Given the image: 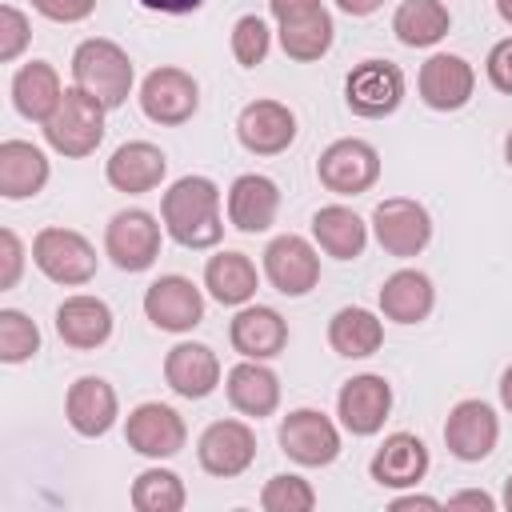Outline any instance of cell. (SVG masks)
<instances>
[{"label": "cell", "instance_id": "cell-1", "mask_svg": "<svg viewBox=\"0 0 512 512\" xmlns=\"http://www.w3.org/2000/svg\"><path fill=\"white\" fill-rule=\"evenodd\" d=\"M164 228L184 248H212L224 236L220 224V188L208 176H184L176 180L160 200Z\"/></svg>", "mask_w": 512, "mask_h": 512}, {"label": "cell", "instance_id": "cell-2", "mask_svg": "<svg viewBox=\"0 0 512 512\" xmlns=\"http://www.w3.org/2000/svg\"><path fill=\"white\" fill-rule=\"evenodd\" d=\"M72 84L96 96L104 108H120L132 92V60L112 40H84L72 52Z\"/></svg>", "mask_w": 512, "mask_h": 512}, {"label": "cell", "instance_id": "cell-3", "mask_svg": "<svg viewBox=\"0 0 512 512\" xmlns=\"http://www.w3.org/2000/svg\"><path fill=\"white\" fill-rule=\"evenodd\" d=\"M104 104L96 96H88L84 88H64L56 112L44 120V140L60 152V156H88L96 152V144L104 140Z\"/></svg>", "mask_w": 512, "mask_h": 512}, {"label": "cell", "instance_id": "cell-4", "mask_svg": "<svg viewBox=\"0 0 512 512\" xmlns=\"http://www.w3.org/2000/svg\"><path fill=\"white\" fill-rule=\"evenodd\" d=\"M268 8L292 60H320L332 48V16L320 0H268Z\"/></svg>", "mask_w": 512, "mask_h": 512}, {"label": "cell", "instance_id": "cell-5", "mask_svg": "<svg viewBox=\"0 0 512 512\" xmlns=\"http://www.w3.org/2000/svg\"><path fill=\"white\" fill-rule=\"evenodd\" d=\"M316 176L328 192L336 196H356V192H368L380 176V152L368 144V140H336L320 152L316 160Z\"/></svg>", "mask_w": 512, "mask_h": 512}, {"label": "cell", "instance_id": "cell-6", "mask_svg": "<svg viewBox=\"0 0 512 512\" xmlns=\"http://www.w3.org/2000/svg\"><path fill=\"white\" fill-rule=\"evenodd\" d=\"M36 268L56 284H88L96 276V248L72 228H44L32 240Z\"/></svg>", "mask_w": 512, "mask_h": 512}, {"label": "cell", "instance_id": "cell-7", "mask_svg": "<svg viewBox=\"0 0 512 512\" xmlns=\"http://www.w3.org/2000/svg\"><path fill=\"white\" fill-rule=\"evenodd\" d=\"M344 100L364 120L392 116L400 108V100H404V72L392 60H364V64H356L348 72Z\"/></svg>", "mask_w": 512, "mask_h": 512}, {"label": "cell", "instance_id": "cell-8", "mask_svg": "<svg viewBox=\"0 0 512 512\" xmlns=\"http://www.w3.org/2000/svg\"><path fill=\"white\" fill-rule=\"evenodd\" d=\"M372 232L380 240V248L388 256H416L424 252V244L432 240V216L424 204L408 200V196H392V200H380L376 212H372Z\"/></svg>", "mask_w": 512, "mask_h": 512}, {"label": "cell", "instance_id": "cell-9", "mask_svg": "<svg viewBox=\"0 0 512 512\" xmlns=\"http://www.w3.org/2000/svg\"><path fill=\"white\" fill-rule=\"evenodd\" d=\"M104 248L112 256V264L124 268V272L152 268V260L160 256V224H156V216L144 212V208L116 212L108 232H104Z\"/></svg>", "mask_w": 512, "mask_h": 512}, {"label": "cell", "instance_id": "cell-10", "mask_svg": "<svg viewBox=\"0 0 512 512\" xmlns=\"http://www.w3.org/2000/svg\"><path fill=\"white\" fill-rule=\"evenodd\" d=\"M280 448L304 464V468H320V464H332L340 456V432L336 424L316 412V408H296L284 416L280 424Z\"/></svg>", "mask_w": 512, "mask_h": 512}, {"label": "cell", "instance_id": "cell-11", "mask_svg": "<svg viewBox=\"0 0 512 512\" xmlns=\"http://www.w3.org/2000/svg\"><path fill=\"white\" fill-rule=\"evenodd\" d=\"M264 276L272 280L276 292H284V296H304V292H312L316 280H320V256H316V248H312L304 236L284 232V236H276V240L264 248Z\"/></svg>", "mask_w": 512, "mask_h": 512}, {"label": "cell", "instance_id": "cell-12", "mask_svg": "<svg viewBox=\"0 0 512 512\" xmlns=\"http://www.w3.org/2000/svg\"><path fill=\"white\" fill-rule=\"evenodd\" d=\"M200 104V88L184 68H156L140 84V108L156 124H184Z\"/></svg>", "mask_w": 512, "mask_h": 512}, {"label": "cell", "instance_id": "cell-13", "mask_svg": "<svg viewBox=\"0 0 512 512\" xmlns=\"http://www.w3.org/2000/svg\"><path fill=\"white\" fill-rule=\"evenodd\" d=\"M144 316L164 332H188L204 320V296L188 276H160L144 292Z\"/></svg>", "mask_w": 512, "mask_h": 512}, {"label": "cell", "instance_id": "cell-14", "mask_svg": "<svg viewBox=\"0 0 512 512\" xmlns=\"http://www.w3.org/2000/svg\"><path fill=\"white\" fill-rule=\"evenodd\" d=\"M420 100L436 112H456L472 100V88H476V72L464 56H452V52H436L420 64Z\"/></svg>", "mask_w": 512, "mask_h": 512}, {"label": "cell", "instance_id": "cell-15", "mask_svg": "<svg viewBox=\"0 0 512 512\" xmlns=\"http://www.w3.org/2000/svg\"><path fill=\"white\" fill-rule=\"evenodd\" d=\"M184 436H188L184 420L168 404H140L128 412V424H124L128 448H136L140 456H152V460L176 456L184 448Z\"/></svg>", "mask_w": 512, "mask_h": 512}, {"label": "cell", "instance_id": "cell-16", "mask_svg": "<svg viewBox=\"0 0 512 512\" xmlns=\"http://www.w3.org/2000/svg\"><path fill=\"white\" fill-rule=\"evenodd\" d=\"M196 456H200V468L212 472V476H240L252 456H256V436L244 420H216L204 428L200 444H196Z\"/></svg>", "mask_w": 512, "mask_h": 512}, {"label": "cell", "instance_id": "cell-17", "mask_svg": "<svg viewBox=\"0 0 512 512\" xmlns=\"http://www.w3.org/2000/svg\"><path fill=\"white\" fill-rule=\"evenodd\" d=\"M388 408H392V388H388L384 376H372V372L352 376L336 396V412H340V420L352 436L380 432L384 420H388Z\"/></svg>", "mask_w": 512, "mask_h": 512}, {"label": "cell", "instance_id": "cell-18", "mask_svg": "<svg viewBox=\"0 0 512 512\" xmlns=\"http://www.w3.org/2000/svg\"><path fill=\"white\" fill-rule=\"evenodd\" d=\"M496 436H500V420L496 412L484 404V400H460L452 412H448V424H444V444L456 460H484L492 448H496Z\"/></svg>", "mask_w": 512, "mask_h": 512}, {"label": "cell", "instance_id": "cell-19", "mask_svg": "<svg viewBox=\"0 0 512 512\" xmlns=\"http://www.w3.org/2000/svg\"><path fill=\"white\" fill-rule=\"evenodd\" d=\"M236 136L248 152L276 156L296 140V116L280 100H252L236 120Z\"/></svg>", "mask_w": 512, "mask_h": 512}, {"label": "cell", "instance_id": "cell-20", "mask_svg": "<svg viewBox=\"0 0 512 512\" xmlns=\"http://www.w3.org/2000/svg\"><path fill=\"white\" fill-rule=\"evenodd\" d=\"M164 380L176 396L184 400H204L208 392H216L220 384V360L208 344H176L164 356Z\"/></svg>", "mask_w": 512, "mask_h": 512}, {"label": "cell", "instance_id": "cell-21", "mask_svg": "<svg viewBox=\"0 0 512 512\" xmlns=\"http://www.w3.org/2000/svg\"><path fill=\"white\" fill-rule=\"evenodd\" d=\"M164 172H168V160H164V152H160L156 144H148V140H128V144H120V148L112 152L108 168H104L108 184H112L116 192H128V196L152 192V188L164 180Z\"/></svg>", "mask_w": 512, "mask_h": 512}, {"label": "cell", "instance_id": "cell-22", "mask_svg": "<svg viewBox=\"0 0 512 512\" xmlns=\"http://www.w3.org/2000/svg\"><path fill=\"white\" fill-rule=\"evenodd\" d=\"M368 472H372V480L384 484V488H412V484H420L424 472H428V448H424V440L412 436V432H392V436L376 448Z\"/></svg>", "mask_w": 512, "mask_h": 512}, {"label": "cell", "instance_id": "cell-23", "mask_svg": "<svg viewBox=\"0 0 512 512\" xmlns=\"http://www.w3.org/2000/svg\"><path fill=\"white\" fill-rule=\"evenodd\" d=\"M228 336H232V348H236L244 360H268V356H280V352H284V344H288V324H284V316H280L276 308L256 304V308L236 312Z\"/></svg>", "mask_w": 512, "mask_h": 512}, {"label": "cell", "instance_id": "cell-24", "mask_svg": "<svg viewBox=\"0 0 512 512\" xmlns=\"http://www.w3.org/2000/svg\"><path fill=\"white\" fill-rule=\"evenodd\" d=\"M276 208H280V188L268 176L248 172V176L232 180V188H228V220H232V228L264 232V228H272Z\"/></svg>", "mask_w": 512, "mask_h": 512}, {"label": "cell", "instance_id": "cell-25", "mask_svg": "<svg viewBox=\"0 0 512 512\" xmlns=\"http://www.w3.org/2000/svg\"><path fill=\"white\" fill-rule=\"evenodd\" d=\"M64 412L80 436H104L116 424V392L100 376H80L64 396Z\"/></svg>", "mask_w": 512, "mask_h": 512}, {"label": "cell", "instance_id": "cell-26", "mask_svg": "<svg viewBox=\"0 0 512 512\" xmlns=\"http://www.w3.org/2000/svg\"><path fill=\"white\" fill-rule=\"evenodd\" d=\"M56 332L72 348H100L112 336V312L96 296H68L56 308Z\"/></svg>", "mask_w": 512, "mask_h": 512}, {"label": "cell", "instance_id": "cell-27", "mask_svg": "<svg viewBox=\"0 0 512 512\" xmlns=\"http://www.w3.org/2000/svg\"><path fill=\"white\" fill-rule=\"evenodd\" d=\"M48 184V160L28 140H4L0 144V196L24 200L36 196Z\"/></svg>", "mask_w": 512, "mask_h": 512}, {"label": "cell", "instance_id": "cell-28", "mask_svg": "<svg viewBox=\"0 0 512 512\" xmlns=\"http://www.w3.org/2000/svg\"><path fill=\"white\" fill-rule=\"evenodd\" d=\"M432 280L416 268H400L380 284V312L396 324H420L432 312Z\"/></svg>", "mask_w": 512, "mask_h": 512}, {"label": "cell", "instance_id": "cell-29", "mask_svg": "<svg viewBox=\"0 0 512 512\" xmlns=\"http://www.w3.org/2000/svg\"><path fill=\"white\" fill-rule=\"evenodd\" d=\"M228 400L236 412L244 416H272L280 404V380L272 368H264L260 360H244L228 372Z\"/></svg>", "mask_w": 512, "mask_h": 512}, {"label": "cell", "instance_id": "cell-30", "mask_svg": "<svg viewBox=\"0 0 512 512\" xmlns=\"http://www.w3.org/2000/svg\"><path fill=\"white\" fill-rule=\"evenodd\" d=\"M312 236L332 260H356L364 252V244H368V224L352 208L328 204V208H320L312 216Z\"/></svg>", "mask_w": 512, "mask_h": 512}, {"label": "cell", "instance_id": "cell-31", "mask_svg": "<svg viewBox=\"0 0 512 512\" xmlns=\"http://www.w3.org/2000/svg\"><path fill=\"white\" fill-rule=\"evenodd\" d=\"M60 96H64L60 76H56V68L44 64V60H32V64H24V68L12 76V104H16V112L28 116V120H40V124H44V120L56 112Z\"/></svg>", "mask_w": 512, "mask_h": 512}, {"label": "cell", "instance_id": "cell-32", "mask_svg": "<svg viewBox=\"0 0 512 512\" xmlns=\"http://www.w3.org/2000/svg\"><path fill=\"white\" fill-rule=\"evenodd\" d=\"M452 28V16L440 0H404L392 16V32L400 44L408 48H428L436 40H444Z\"/></svg>", "mask_w": 512, "mask_h": 512}, {"label": "cell", "instance_id": "cell-33", "mask_svg": "<svg viewBox=\"0 0 512 512\" xmlns=\"http://www.w3.org/2000/svg\"><path fill=\"white\" fill-rule=\"evenodd\" d=\"M256 264L244 252H220L204 264V288L220 304H244L256 296Z\"/></svg>", "mask_w": 512, "mask_h": 512}, {"label": "cell", "instance_id": "cell-34", "mask_svg": "<svg viewBox=\"0 0 512 512\" xmlns=\"http://www.w3.org/2000/svg\"><path fill=\"white\" fill-rule=\"evenodd\" d=\"M328 344L348 360L372 356L384 344V324L368 308H340L328 324Z\"/></svg>", "mask_w": 512, "mask_h": 512}, {"label": "cell", "instance_id": "cell-35", "mask_svg": "<svg viewBox=\"0 0 512 512\" xmlns=\"http://www.w3.org/2000/svg\"><path fill=\"white\" fill-rule=\"evenodd\" d=\"M132 508L140 512H180L184 508V484L168 468H148L132 484Z\"/></svg>", "mask_w": 512, "mask_h": 512}, {"label": "cell", "instance_id": "cell-36", "mask_svg": "<svg viewBox=\"0 0 512 512\" xmlns=\"http://www.w3.org/2000/svg\"><path fill=\"white\" fill-rule=\"evenodd\" d=\"M36 348H40V328L24 312L4 308L0 312V360L4 364H20V360L36 356Z\"/></svg>", "mask_w": 512, "mask_h": 512}, {"label": "cell", "instance_id": "cell-37", "mask_svg": "<svg viewBox=\"0 0 512 512\" xmlns=\"http://www.w3.org/2000/svg\"><path fill=\"white\" fill-rule=\"evenodd\" d=\"M260 504L268 512H308L316 504V492L300 476H272L264 484V492H260Z\"/></svg>", "mask_w": 512, "mask_h": 512}, {"label": "cell", "instance_id": "cell-38", "mask_svg": "<svg viewBox=\"0 0 512 512\" xmlns=\"http://www.w3.org/2000/svg\"><path fill=\"white\" fill-rule=\"evenodd\" d=\"M268 24L260 16H240L236 28H232V56L244 64V68H256L264 56H268Z\"/></svg>", "mask_w": 512, "mask_h": 512}, {"label": "cell", "instance_id": "cell-39", "mask_svg": "<svg viewBox=\"0 0 512 512\" xmlns=\"http://www.w3.org/2000/svg\"><path fill=\"white\" fill-rule=\"evenodd\" d=\"M28 44V20L20 8L4 4L0 8V60H16Z\"/></svg>", "mask_w": 512, "mask_h": 512}, {"label": "cell", "instance_id": "cell-40", "mask_svg": "<svg viewBox=\"0 0 512 512\" xmlns=\"http://www.w3.org/2000/svg\"><path fill=\"white\" fill-rule=\"evenodd\" d=\"M32 8H36L40 16L56 20V24H76V20L92 16L96 0H32Z\"/></svg>", "mask_w": 512, "mask_h": 512}, {"label": "cell", "instance_id": "cell-41", "mask_svg": "<svg viewBox=\"0 0 512 512\" xmlns=\"http://www.w3.org/2000/svg\"><path fill=\"white\" fill-rule=\"evenodd\" d=\"M488 80H492L500 92L512 96V36L500 40V44H492V52H488Z\"/></svg>", "mask_w": 512, "mask_h": 512}, {"label": "cell", "instance_id": "cell-42", "mask_svg": "<svg viewBox=\"0 0 512 512\" xmlns=\"http://www.w3.org/2000/svg\"><path fill=\"white\" fill-rule=\"evenodd\" d=\"M0 248H4V276H0V288H12V284L20 280V264H24V248H20V240H16L12 228L0 232Z\"/></svg>", "mask_w": 512, "mask_h": 512}, {"label": "cell", "instance_id": "cell-43", "mask_svg": "<svg viewBox=\"0 0 512 512\" xmlns=\"http://www.w3.org/2000/svg\"><path fill=\"white\" fill-rule=\"evenodd\" d=\"M140 4L152 8V12H176L180 16V12H196L204 0H140Z\"/></svg>", "mask_w": 512, "mask_h": 512}, {"label": "cell", "instance_id": "cell-44", "mask_svg": "<svg viewBox=\"0 0 512 512\" xmlns=\"http://www.w3.org/2000/svg\"><path fill=\"white\" fill-rule=\"evenodd\" d=\"M448 504H452V508H460V504H472V508H484V512H492V508H496V500H492L488 492H456Z\"/></svg>", "mask_w": 512, "mask_h": 512}, {"label": "cell", "instance_id": "cell-45", "mask_svg": "<svg viewBox=\"0 0 512 512\" xmlns=\"http://www.w3.org/2000/svg\"><path fill=\"white\" fill-rule=\"evenodd\" d=\"M336 4H340L348 16H368V12H376L384 0H336Z\"/></svg>", "mask_w": 512, "mask_h": 512}, {"label": "cell", "instance_id": "cell-46", "mask_svg": "<svg viewBox=\"0 0 512 512\" xmlns=\"http://www.w3.org/2000/svg\"><path fill=\"white\" fill-rule=\"evenodd\" d=\"M440 500H432V496H400V500H392V508L400 512V508H436Z\"/></svg>", "mask_w": 512, "mask_h": 512}, {"label": "cell", "instance_id": "cell-47", "mask_svg": "<svg viewBox=\"0 0 512 512\" xmlns=\"http://www.w3.org/2000/svg\"><path fill=\"white\" fill-rule=\"evenodd\" d=\"M500 400H504V408L512 412V364H508L504 376H500Z\"/></svg>", "mask_w": 512, "mask_h": 512}, {"label": "cell", "instance_id": "cell-48", "mask_svg": "<svg viewBox=\"0 0 512 512\" xmlns=\"http://www.w3.org/2000/svg\"><path fill=\"white\" fill-rule=\"evenodd\" d=\"M496 12H500L508 24H512V0H496Z\"/></svg>", "mask_w": 512, "mask_h": 512}, {"label": "cell", "instance_id": "cell-49", "mask_svg": "<svg viewBox=\"0 0 512 512\" xmlns=\"http://www.w3.org/2000/svg\"><path fill=\"white\" fill-rule=\"evenodd\" d=\"M504 508L512 512V476H508V484H504Z\"/></svg>", "mask_w": 512, "mask_h": 512}, {"label": "cell", "instance_id": "cell-50", "mask_svg": "<svg viewBox=\"0 0 512 512\" xmlns=\"http://www.w3.org/2000/svg\"><path fill=\"white\" fill-rule=\"evenodd\" d=\"M504 156H508V164H512V132H508V140H504Z\"/></svg>", "mask_w": 512, "mask_h": 512}]
</instances>
